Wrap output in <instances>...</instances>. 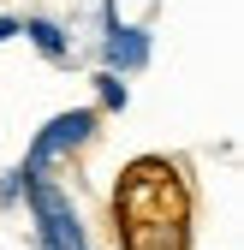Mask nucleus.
Masks as SVG:
<instances>
[{
    "mask_svg": "<svg viewBox=\"0 0 244 250\" xmlns=\"http://www.w3.org/2000/svg\"><path fill=\"white\" fill-rule=\"evenodd\" d=\"M113 227H149V221H185L191 214V197H185V179H179L173 161H131L125 179L113 191Z\"/></svg>",
    "mask_w": 244,
    "mask_h": 250,
    "instance_id": "obj_1",
    "label": "nucleus"
},
{
    "mask_svg": "<svg viewBox=\"0 0 244 250\" xmlns=\"http://www.w3.org/2000/svg\"><path fill=\"white\" fill-rule=\"evenodd\" d=\"M18 36V18H6V12H0V42H12Z\"/></svg>",
    "mask_w": 244,
    "mask_h": 250,
    "instance_id": "obj_9",
    "label": "nucleus"
},
{
    "mask_svg": "<svg viewBox=\"0 0 244 250\" xmlns=\"http://www.w3.org/2000/svg\"><path fill=\"white\" fill-rule=\"evenodd\" d=\"M18 30L42 48V60H54V66H60V60H72V36H66L54 18H18Z\"/></svg>",
    "mask_w": 244,
    "mask_h": 250,
    "instance_id": "obj_6",
    "label": "nucleus"
},
{
    "mask_svg": "<svg viewBox=\"0 0 244 250\" xmlns=\"http://www.w3.org/2000/svg\"><path fill=\"white\" fill-rule=\"evenodd\" d=\"M96 96H102V107H125V83H119L113 72H102L96 78Z\"/></svg>",
    "mask_w": 244,
    "mask_h": 250,
    "instance_id": "obj_7",
    "label": "nucleus"
},
{
    "mask_svg": "<svg viewBox=\"0 0 244 250\" xmlns=\"http://www.w3.org/2000/svg\"><path fill=\"white\" fill-rule=\"evenodd\" d=\"M125 250H191V227L185 221H149V227H119Z\"/></svg>",
    "mask_w": 244,
    "mask_h": 250,
    "instance_id": "obj_5",
    "label": "nucleus"
},
{
    "mask_svg": "<svg viewBox=\"0 0 244 250\" xmlns=\"http://www.w3.org/2000/svg\"><path fill=\"white\" fill-rule=\"evenodd\" d=\"M96 125H102V113H96V107L54 113L42 131H36V143H30V161H24V173H30V179H48V167L60 161V155H72V149H83L89 137H96Z\"/></svg>",
    "mask_w": 244,
    "mask_h": 250,
    "instance_id": "obj_3",
    "label": "nucleus"
},
{
    "mask_svg": "<svg viewBox=\"0 0 244 250\" xmlns=\"http://www.w3.org/2000/svg\"><path fill=\"white\" fill-rule=\"evenodd\" d=\"M24 185H30V173H24V167H12L6 179H0V208H12V203L24 197Z\"/></svg>",
    "mask_w": 244,
    "mask_h": 250,
    "instance_id": "obj_8",
    "label": "nucleus"
},
{
    "mask_svg": "<svg viewBox=\"0 0 244 250\" xmlns=\"http://www.w3.org/2000/svg\"><path fill=\"white\" fill-rule=\"evenodd\" d=\"M102 60H107V72H143L149 66V30L137 24H119L113 6H102Z\"/></svg>",
    "mask_w": 244,
    "mask_h": 250,
    "instance_id": "obj_4",
    "label": "nucleus"
},
{
    "mask_svg": "<svg viewBox=\"0 0 244 250\" xmlns=\"http://www.w3.org/2000/svg\"><path fill=\"white\" fill-rule=\"evenodd\" d=\"M24 197H30V214H36V238H42V250H89L78 208H72V197L60 191L54 179H30Z\"/></svg>",
    "mask_w": 244,
    "mask_h": 250,
    "instance_id": "obj_2",
    "label": "nucleus"
}]
</instances>
